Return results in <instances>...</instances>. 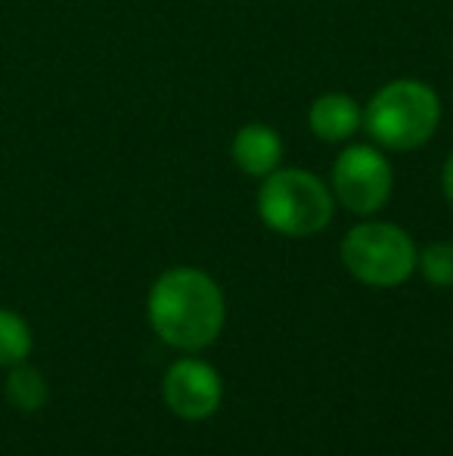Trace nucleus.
Listing matches in <instances>:
<instances>
[{
	"mask_svg": "<svg viewBox=\"0 0 453 456\" xmlns=\"http://www.w3.org/2000/svg\"><path fill=\"white\" fill-rule=\"evenodd\" d=\"M150 326L165 345L177 351H206L221 336L227 301L221 286L199 267H174L152 282L146 298Z\"/></svg>",
	"mask_w": 453,
	"mask_h": 456,
	"instance_id": "obj_1",
	"label": "nucleus"
},
{
	"mask_svg": "<svg viewBox=\"0 0 453 456\" xmlns=\"http://www.w3.org/2000/svg\"><path fill=\"white\" fill-rule=\"evenodd\" d=\"M441 125V100L419 78H398L382 85L363 109V131L392 152L425 146Z\"/></svg>",
	"mask_w": 453,
	"mask_h": 456,
	"instance_id": "obj_2",
	"label": "nucleus"
},
{
	"mask_svg": "<svg viewBox=\"0 0 453 456\" xmlns=\"http://www.w3.org/2000/svg\"><path fill=\"white\" fill-rule=\"evenodd\" d=\"M333 190L304 168H283L261 177L258 215L273 233L304 240L317 236L333 221Z\"/></svg>",
	"mask_w": 453,
	"mask_h": 456,
	"instance_id": "obj_3",
	"label": "nucleus"
},
{
	"mask_svg": "<svg viewBox=\"0 0 453 456\" xmlns=\"http://www.w3.org/2000/svg\"><path fill=\"white\" fill-rule=\"evenodd\" d=\"M342 265L357 282L373 289H394L417 271V246L388 221H363L351 227L342 240Z\"/></svg>",
	"mask_w": 453,
	"mask_h": 456,
	"instance_id": "obj_4",
	"label": "nucleus"
},
{
	"mask_svg": "<svg viewBox=\"0 0 453 456\" xmlns=\"http://www.w3.org/2000/svg\"><path fill=\"white\" fill-rule=\"evenodd\" d=\"M394 175L392 162L382 156V150L369 143L344 146L333 162V199L342 202L351 215H376L385 208L392 196Z\"/></svg>",
	"mask_w": 453,
	"mask_h": 456,
	"instance_id": "obj_5",
	"label": "nucleus"
},
{
	"mask_svg": "<svg viewBox=\"0 0 453 456\" xmlns=\"http://www.w3.org/2000/svg\"><path fill=\"white\" fill-rule=\"evenodd\" d=\"M162 395L177 419L202 422L218 413L224 382L212 363L199 361V357H183L168 366L162 379Z\"/></svg>",
	"mask_w": 453,
	"mask_h": 456,
	"instance_id": "obj_6",
	"label": "nucleus"
},
{
	"mask_svg": "<svg viewBox=\"0 0 453 456\" xmlns=\"http://www.w3.org/2000/svg\"><path fill=\"white\" fill-rule=\"evenodd\" d=\"M230 156L242 175L267 177L283 165V137L271 125L252 121V125H242L236 131L233 143H230Z\"/></svg>",
	"mask_w": 453,
	"mask_h": 456,
	"instance_id": "obj_7",
	"label": "nucleus"
},
{
	"mask_svg": "<svg viewBox=\"0 0 453 456\" xmlns=\"http://www.w3.org/2000/svg\"><path fill=\"white\" fill-rule=\"evenodd\" d=\"M308 127L323 143H344L363 127V109L348 94H320L308 109Z\"/></svg>",
	"mask_w": 453,
	"mask_h": 456,
	"instance_id": "obj_8",
	"label": "nucleus"
},
{
	"mask_svg": "<svg viewBox=\"0 0 453 456\" xmlns=\"http://www.w3.org/2000/svg\"><path fill=\"white\" fill-rule=\"evenodd\" d=\"M6 397H10V403L19 410V413H37L50 397L47 379L28 363L10 366V376H6Z\"/></svg>",
	"mask_w": 453,
	"mask_h": 456,
	"instance_id": "obj_9",
	"label": "nucleus"
},
{
	"mask_svg": "<svg viewBox=\"0 0 453 456\" xmlns=\"http://www.w3.org/2000/svg\"><path fill=\"white\" fill-rule=\"evenodd\" d=\"M31 326L19 317L16 311H6L0 307V366H16V363H25L31 354Z\"/></svg>",
	"mask_w": 453,
	"mask_h": 456,
	"instance_id": "obj_10",
	"label": "nucleus"
},
{
	"mask_svg": "<svg viewBox=\"0 0 453 456\" xmlns=\"http://www.w3.org/2000/svg\"><path fill=\"white\" fill-rule=\"evenodd\" d=\"M417 271L435 289H453V242H432L417 255Z\"/></svg>",
	"mask_w": 453,
	"mask_h": 456,
	"instance_id": "obj_11",
	"label": "nucleus"
},
{
	"mask_svg": "<svg viewBox=\"0 0 453 456\" xmlns=\"http://www.w3.org/2000/svg\"><path fill=\"white\" fill-rule=\"evenodd\" d=\"M441 186H444V196H448V202L453 205V152L448 156V162H444V171H441Z\"/></svg>",
	"mask_w": 453,
	"mask_h": 456,
	"instance_id": "obj_12",
	"label": "nucleus"
}]
</instances>
